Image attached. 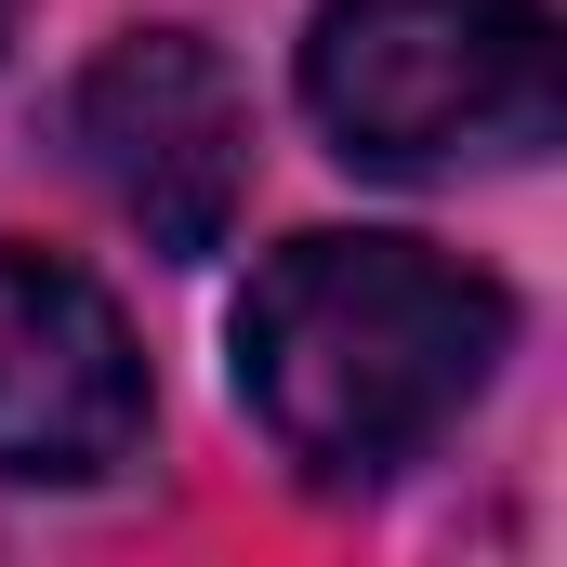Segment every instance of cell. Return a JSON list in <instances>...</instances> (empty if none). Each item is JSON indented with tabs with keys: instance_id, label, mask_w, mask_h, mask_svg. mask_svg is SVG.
Instances as JSON below:
<instances>
[{
	"instance_id": "1",
	"label": "cell",
	"mask_w": 567,
	"mask_h": 567,
	"mask_svg": "<svg viewBox=\"0 0 567 567\" xmlns=\"http://www.w3.org/2000/svg\"><path fill=\"white\" fill-rule=\"evenodd\" d=\"M502 357H515V290L396 225H317L265 251L225 317L238 410L303 488H383L435 462V435L502 383Z\"/></svg>"
},
{
	"instance_id": "2",
	"label": "cell",
	"mask_w": 567,
	"mask_h": 567,
	"mask_svg": "<svg viewBox=\"0 0 567 567\" xmlns=\"http://www.w3.org/2000/svg\"><path fill=\"white\" fill-rule=\"evenodd\" d=\"M303 120L330 133V158L396 185L528 172L567 133L555 0H317Z\"/></svg>"
},
{
	"instance_id": "3",
	"label": "cell",
	"mask_w": 567,
	"mask_h": 567,
	"mask_svg": "<svg viewBox=\"0 0 567 567\" xmlns=\"http://www.w3.org/2000/svg\"><path fill=\"white\" fill-rule=\"evenodd\" d=\"M66 158L158 265H212L251 198V93L198 27H120L66 80Z\"/></svg>"
},
{
	"instance_id": "4",
	"label": "cell",
	"mask_w": 567,
	"mask_h": 567,
	"mask_svg": "<svg viewBox=\"0 0 567 567\" xmlns=\"http://www.w3.org/2000/svg\"><path fill=\"white\" fill-rule=\"evenodd\" d=\"M158 435V383L120 290L0 238V488H106Z\"/></svg>"
},
{
	"instance_id": "5",
	"label": "cell",
	"mask_w": 567,
	"mask_h": 567,
	"mask_svg": "<svg viewBox=\"0 0 567 567\" xmlns=\"http://www.w3.org/2000/svg\"><path fill=\"white\" fill-rule=\"evenodd\" d=\"M13 27H27V0H0V53H13Z\"/></svg>"
}]
</instances>
